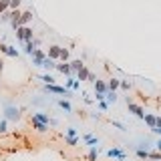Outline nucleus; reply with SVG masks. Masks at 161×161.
Returning <instances> with one entry per match:
<instances>
[{"label":"nucleus","instance_id":"obj_32","mask_svg":"<svg viewBox=\"0 0 161 161\" xmlns=\"http://www.w3.org/2000/svg\"><path fill=\"white\" fill-rule=\"evenodd\" d=\"M20 4V0H10V2H8V6H12V8H16Z\"/></svg>","mask_w":161,"mask_h":161},{"label":"nucleus","instance_id":"obj_7","mask_svg":"<svg viewBox=\"0 0 161 161\" xmlns=\"http://www.w3.org/2000/svg\"><path fill=\"white\" fill-rule=\"evenodd\" d=\"M46 91H50V93H57V95H67L65 87H57V85H46Z\"/></svg>","mask_w":161,"mask_h":161},{"label":"nucleus","instance_id":"obj_19","mask_svg":"<svg viewBox=\"0 0 161 161\" xmlns=\"http://www.w3.org/2000/svg\"><path fill=\"white\" fill-rule=\"evenodd\" d=\"M79 80L77 79H69V80H67V87H69V89H79Z\"/></svg>","mask_w":161,"mask_h":161},{"label":"nucleus","instance_id":"obj_22","mask_svg":"<svg viewBox=\"0 0 161 161\" xmlns=\"http://www.w3.org/2000/svg\"><path fill=\"white\" fill-rule=\"evenodd\" d=\"M34 48H36V44L30 40V42H26V48H24V50H26L28 54H32V53H34Z\"/></svg>","mask_w":161,"mask_h":161},{"label":"nucleus","instance_id":"obj_16","mask_svg":"<svg viewBox=\"0 0 161 161\" xmlns=\"http://www.w3.org/2000/svg\"><path fill=\"white\" fill-rule=\"evenodd\" d=\"M89 75H91V73H89V69H87V67H83V69L79 71V80H85V79H89Z\"/></svg>","mask_w":161,"mask_h":161},{"label":"nucleus","instance_id":"obj_27","mask_svg":"<svg viewBox=\"0 0 161 161\" xmlns=\"http://www.w3.org/2000/svg\"><path fill=\"white\" fill-rule=\"evenodd\" d=\"M89 161H97V147H93L91 153H89Z\"/></svg>","mask_w":161,"mask_h":161},{"label":"nucleus","instance_id":"obj_36","mask_svg":"<svg viewBox=\"0 0 161 161\" xmlns=\"http://www.w3.org/2000/svg\"><path fill=\"white\" fill-rule=\"evenodd\" d=\"M155 147H157V149L161 151V139H159V141H157V143H155Z\"/></svg>","mask_w":161,"mask_h":161},{"label":"nucleus","instance_id":"obj_10","mask_svg":"<svg viewBox=\"0 0 161 161\" xmlns=\"http://www.w3.org/2000/svg\"><path fill=\"white\" fill-rule=\"evenodd\" d=\"M85 143L91 145V147H97V145H99V139H95L93 135H85Z\"/></svg>","mask_w":161,"mask_h":161},{"label":"nucleus","instance_id":"obj_28","mask_svg":"<svg viewBox=\"0 0 161 161\" xmlns=\"http://www.w3.org/2000/svg\"><path fill=\"white\" fill-rule=\"evenodd\" d=\"M105 97H107V101H109V103H115V101H117V97H115V93H107V95H105Z\"/></svg>","mask_w":161,"mask_h":161},{"label":"nucleus","instance_id":"obj_3","mask_svg":"<svg viewBox=\"0 0 161 161\" xmlns=\"http://www.w3.org/2000/svg\"><path fill=\"white\" fill-rule=\"evenodd\" d=\"M107 157H113L117 161H125L127 155L123 153V149H119V147H113V149H107Z\"/></svg>","mask_w":161,"mask_h":161},{"label":"nucleus","instance_id":"obj_2","mask_svg":"<svg viewBox=\"0 0 161 161\" xmlns=\"http://www.w3.org/2000/svg\"><path fill=\"white\" fill-rule=\"evenodd\" d=\"M4 115H6V119L10 121H16L20 117V111L14 107V105H6V109H4Z\"/></svg>","mask_w":161,"mask_h":161},{"label":"nucleus","instance_id":"obj_17","mask_svg":"<svg viewBox=\"0 0 161 161\" xmlns=\"http://www.w3.org/2000/svg\"><path fill=\"white\" fill-rule=\"evenodd\" d=\"M137 157H139V159H149V151L139 147V149H137Z\"/></svg>","mask_w":161,"mask_h":161},{"label":"nucleus","instance_id":"obj_8","mask_svg":"<svg viewBox=\"0 0 161 161\" xmlns=\"http://www.w3.org/2000/svg\"><path fill=\"white\" fill-rule=\"evenodd\" d=\"M32 127H34L36 131H40V133L48 129V125H46V123H40V121H36V119H32Z\"/></svg>","mask_w":161,"mask_h":161},{"label":"nucleus","instance_id":"obj_21","mask_svg":"<svg viewBox=\"0 0 161 161\" xmlns=\"http://www.w3.org/2000/svg\"><path fill=\"white\" fill-rule=\"evenodd\" d=\"M119 83H121V80H119V79H111V80H109V85H107V87H109V89H111V91H115V89H117V87H119Z\"/></svg>","mask_w":161,"mask_h":161},{"label":"nucleus","instance_id":"obj_15","mask_svg":"<svg viewBox=\"0 0 161 161\" xmlns=\"http://www.w3.org/2000/svg\"><path fill=\"white\" fill-rule=\"evenodd\" d=\"M54 69H58L61 73H65V75H69V73H71V65H69V62H65V65H57Z\"/></svg>","mask_w":161,"mask_h":161},{"label":"nucleus","instance_id":"obj_14","mask_svg":"<svg viewBox=\"0 0 161 161\" xmlns=\"http://www.w3.org/2000/svg\"><path fill=\"white\" fill-rule=\"evenodd\" d=\"M42 67H44L46 71H50V69H54L57 65H54V61H53V58H48V57H46L44 61H42Z\"/></svg>","mask_w":161,"mask_h":161},{"label":"nucleus","instance_id":"obj_4","mask_svg":"<svg viewBox=\"0 0 161 161\" xmlns=\"http://www.w3.org/2000/svg\"><path fill=\"white\" fill-rule=\"evenodd\" d=\"M30 57H32V65H34V67H42V61L46 58L44 53H42V50H39V48H34V53H32Z\"/></svg>","mask_w":161,"mask_h":161},{"label":"nucleus","instance_id":"obj_11","mask_svg":"<svg viewBox=\"0 0 161 161\" xmlns=\"http://www.w3.org/2000/svg\"><path fill=\"white\" fill-rule=\"evenodd\" d=\"M95 91H97V93H103V95H105V91H107V85H105L103 80H95Z\"/></svg>","mask_w":161,"mask_h":161},{"label":"nucleus","instance_id":"obj_20","mask_svg":"<svg viewBox=\"0 0 161 161\" xmlns=\"http://www.w3.org/2000/svg\"><path fill=\"white\" fill-rule=\"evenodd\" d=\"M143 119L147 121V125H149L151 129H153V127H155V115H145V117H143Z\"/></svg>","mask_w":161,"mask_h":161},{"label":"nucleus","instance_id":"obj_12","mask_svg":"<svg viewBox=\"0 0 161 161\" xmlns=\"http://www.w3.org/2000/svg\"><path fill=\"white\" fill-rule=\"evenodd\" d=\"M32 119H36V121H40V123H46V125H48V123H53V121L48 119V117L44 115V113H36V115L32 117Z\"/></svg>","mask_w":161,"mask_h":161},{"label":"nucleus","instance_id":"obj_9","mask_svg":"<svg viewBox=\"0 0 161 161\" xmlns=\"http://www.w3.org/2000/svg\"><path fill=\"white\" fill-rule=\"evenodd\" d=\"M61 54V46H50L48 48V58H58Z\"/></svg>","mask_w":161,"mask_h":161},{"label":"nucleus","instance_id":"obj_13","mask_svg":"<svg viewBox=\"0 0 161 161\" xmlns=\"http://www.w3.org/2000/svg\"><path fill=\"white\" fill-rule=\"evenodd\" d=\"M28 20H30V12H24V14H20V18H18V28L22 26V24H26Z\"/></svg>","mask_w":161,"mask_h":161},{"label":"nucleus","instance_id":"obj_31","mask_svg":"<svg viewBox=\"0 0 161 161\" xmlns=\"http://www.w3.org/2000/svg\"><path fill=\"white\" fill-rule=\"evenodd\" d=\"M113 125L117 127V129H121V131H125V125H123V123H119V121H113Z\"/></svg>","mask_w":161,"mask_h":161},{"label":"nucleus","instance_id":"obj_37","mask_svg":"<svg viewBox=\"0 0 161 161\" xmlns=\"http://www.w3.org/2000/svg\"><path fill=\"white\" fill-rule=\"evenodd\" d=\"M0 71H2V62H0Z\"/></svg>","mask_w":161,"mask_h":161},{"label":"nucleus","instance_id":"obj_25","mask_svg":"<svg viewBox=\"0 0 161 161\" xmlns=\"http://www.w3.org/2000/svg\"><path fill=\"white\" fill-rule=\"evenodd\" d=\"M58 105H61L67 113H71V103H69V101H58Z\"/></svg>","mask_w":161,"mask_h":161},{"label":"nucleus","instance_id":"obj_24","mask_svg":"<svg viewBox=\"0 0 161 161\" xmlns=\"http://www.w3.org/2000/svg\"><path fill=\"white\" fill-rule=\"evenodd\" d=\"M58 58H62V61H69V50H67V48H61V54H58Z\"/></svg>","mask_w":161,"mask_h":161},{"label":"nucleus","instance_id":"obj_34","mask_svg":"<svg viewBox=\"0 0 161 161\" xmlns=\"http://www.w3.org/2000/svg\"><path fill=\"white\" fill-rule=\"evenodd\" d=\"M6 131V121H0V133H4Z\"/></svg>","mask_w":161,"mask_h":161},{"label":"nucleus","instance_id":"obj_30","mask_svg":"<svg viewBox=\"0 0 161 161\" xmlns=\"http://www.w3.org/2000/svg\"><path fill=\"white\" fill-rule=\"evenodd\" d=\"M8 2H10V0H0V12L8 8Z\"/></svg>","mask_w":161,"mask_h":161},{"label":"nucleus","instance_id":"obj_18","mask_svg":"<svg viewBox=\"0 0 161 161\" xmlns=\"http://www.w3.org/2000/svg\"><path fill=\"white\" fill-rule=\"evenodd\" d=\"M83 61H73V62H71V71H80V69H83Z\"/></svg>","mask_w":161,"mask_h":161},{"label":"nucleus","instance_id":"obj_29","mask_svg":"<svg viewBox=\"0 0 161 161\" xmlns=\"http://www.w3.org/2000/svg\"><path fill=\"white\" fill-rule=\"evenodd\" d=\"M65 141L69 143V145H77V143H79V137H67Z\"/></svg>","mask_w":161,"mask_h":161},{"label":"nucleus","instance_id":"obj_23","mask_svg":"<svg viewBox=\"0 0 161 161\" xmlns=\"http://www.w3.org/2000/svg\"><path fill=\"white\" fill-rule=\"evenodd\" d=\"M40 80H44L46 85H54V79L50 77V75H42V77H40Z\"/></svg>","mask_w":161,"mask_h":161},{"label":"nucleus","instance_id":"obj_26","mask_svg":"<svg viewBox=\"0 0 161 161\" xmlns=\"http://www.w3.org/2000/svg\"><path fill=\"white\" fill-rule=\"evenodd\" d=\"M67 137H77V129H75V127H69V129H67Z\"/></svg>","mask_w":161,"mask_h":161},{"label":"nucleus","instance_id":"obj_1","mask_svg":"<svg viewBox=\"0 0 161 161\" xmlns=\"http://www.w3.org/2000/svg\"><path fill=\"white\" fill-rule=\"evenodd\" d=\"M16 36H18L20 40H24V42H30L32 40V30L26 28V26H20V28H16Z\"/></svg>","mask_w":161,"mask_h":161},{"label":"nucleus","instance_id":"obj_33","mask_svg":"<svg viewBox=\"0 0 161 161\" xmlns=\"http://www.w3.org/2000/svg\"><path fill=\"white\" fill-rule=\"evenodd\" d=\"M149 159H159L161 161V153H149Z\"/></svg>","mask_w":161,"mask_h":161},{"label":"nucleus","instance_id":"obj_6","mask_svg":"<svg viewBox=\"0 0 161 161\" xmlns=\"http://www.w3.org/2000/svg\"><path fill=\"white\" fill-rule=\"evenodd\" d=\"M0 50H2L4 54H8V57H18V50H16L14 46H8V44H0Z\"/></svg>","mask_w":161,"mask_h":161},{"label":"nucleus","instance_id":"obj_35","mask_svg":"<svg viewBox=\"0 0 161 161\" xmlns=\"http://www.w3.org/2000/svg\"><path fill=\"white\" fill-rule=\"evenodd\" d=\"M99 107H101V109H103V111H105V109H107V107H109V105H107V103H105V101H99Z\"/></svg>","mask_w":161,"mask_h":161},{"label":"nucleus","instance_id":"obj_5","mask_svg":"<svg viewBox=\"0 0 161 161\" xmlns=\"http://www.w3.org/2000/svg\"><path fill=\"white\" fill-rule=\"evenodd\" d=\"M129 105V111L131 113H135V115L139 117V119H143V117H145V111H143L141 107H139V105H135V103H127Z\"/></svg>","mask_w":161,"mask_h":161}]
</instances>
